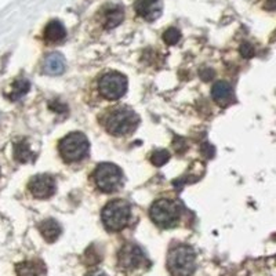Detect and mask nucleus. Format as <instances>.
<instances>
[{"mask_svg": "<svg viewBox=\"0 0 276 276\" xmlns=\"http://www.w3.org/2000/svg\"><path fill=\"white\" fill-rule=\"evenodd\" d=\"M46 272L47 269L42 260L22 261L16 265L17 276H44Z\"/></svg>", "mask_w": 276, "mask_h": 276, "instance_id": "9b49d317", "label": "nucleus"}, {"mask_svg": "<svg viewBox=\"0 0 276 276\" xmlns=\"http://www.w3.org/2000/svg\"><path fill=\"white\" fill-rule=\"evenodd\" d=\"M39 231L49 243H53L57 239L60 238L61 235V227L58 222L53 220V218H49V220H44V221L40 222L39 225Z\"/></svg>", "mask_w": 276, "mask_h": 276, "instance_id": "4468645a", "label": "nucleus"}, {"mask_svg": "<svg viewBox=\"0 0 276 276\" xmlns=\"http://www.w3.org/2000/svg\"><path fill=\"white\" fill-rule=\"evenodd\" d=\"M66 36V31L64 25L60 21H51L47 24V27L44 29V39L49 43H58L62 42Z\"/></svg>", "mask_w": 276, "mask_h": 276, "instance_id": "2eb2a0df", "label": "nucleus"}, {"mask_svg": "<svg viewBox=\"0 0 276 276\" xmlns=\"http://www.w3.org/2000/svg\"><path fill=\"white\" fill-rule=\"evenodd\" d=\"M94 181L103 192H115L122 187L123 173L114 163H101L94 170Z\"/></svg>", "mask_w": 276, "mask_h": 276, "instance_id": "39448f33", "label": "nucleus"}, {"mask_svg": "<svg viewBox=\"0 0 276 276\" xmlns=\"http://www.w3.org/2000/svg\"><path fill=\"white\" fill-rule=\"evenodd\" d=\"M211 96L220 107H228L233 101V91L227 81H217L211 88Z\"/></svg>", "mask_w": 276, "mask_h": 276, "instance_id": "f8f14e48", "label": "nucleus"}, {"mask_svg": "<svg viewBox=\"0 0 276 276\" xmlns=\"http://www.w3.org/2000/svg\"><path fill=\"white\" fill-rule=\"evenodd\" d=\"M213 76H214V72L211 69H209V68H206V69H203L201 72V77L203 80L209 81L210 79H213Z\"/></svg>", "mask_w": 276, "mask_h": 276, "instance_id": "5701e85b", "label": "nucleus"}, {"mask_svg": "<svg viewBox=\"0 0 276 276\" xmlns=\"http://www.w3.org/2000/svg\"><path fill=\"white\" fill-rule=\"evenodd\" d=\"M149 214H151L152 221L155 222L157 227L164 228V229L173 228L178 224V206L173 201H168V199H160V201L155 202L152 205Z\"/></svg>", "mask_w": 276, "mask_h": 276, "instance_id": "423d86ee", "label": "nucleus"}, {"mask_svg": "<svg viewBox=\"0 0 276 276\" xmlns=\"http://www.w3.org/2000/svg\"><path fill=\"white\" fill-rule=\"evenodd\" d=\"M125 18V11L120 6H112L104 11V27L107 29L118 27Z\"/></svg>", "mask_w": 276, "mask_h": 276, "instance_id": "dca6fc26", "label": "nucleus"}, {"mask_svg": "<svg viewBox=\"0 0 276 276\" xmlns=\"http://www.w3.org/2000/svg\"><path fill=\"white\" fill-rule=\"evenodd\" d=\"M126 90H127V79L118 72H109L100 80V91L108 100H118L123 97Z\"/></svg>", "mask_w": 276, "mask_h": 276, "instance_id": "0eeeda50", "label": "nucleus"}, {"mask_svg": "<svg viewBox=\"0 0 276 276\" xmlns=\"http://www.w3.org/2000/svg\"><path fill=\"white\" fill-rule=\"evenodd\" d=\"M170 159V153L166 149H159V151H155L152 153L151 162L155 164V166H163L166 164Z\"/></svg>", "mask_w": 276, "mask_h": 276, "instance_id": "6ab92c4d", "label": "nucleus"}, {"mask_svg": "<svg viewBox=\"0 0 276 276\" xmlns=\"http://www.w3.org/2000/svg\"><path fill=\"white\" fill-rule=\"evenodd\" d=\"M240 54L243 55L244 58H250V57L253 55V47H251L249 43L242 44V47H240Z\"/></svg>", "mask_w": 276, "mask_h": 276, "instance_id": "412c9836", "label": "nucleus"}, {"mask_svg": "<svg viewBox=\"0 0 276 276\" xmlns=\"http://www.w3.org/2000/svg\"><path fill=\"white\" fill-rule=\"evenodd\" d=\"M28 188L35 198L38 199H47L54 195L55 192V179L49 174H39L35 175L31 181Z\"/></svg>", "mask_w": 276, "mask_h": 276, "instance_id": "1a4fd4ad", "label": "nucleus"}, {"mask_svg": "<svg viewBox=\"0 0 276 276\" xmlns=\"http://www.w3.org/2000/svg\"><path fill=\"white\" fill-rule=\"evenodd\" d=\"M134 10L140 17L148 21H153L162 13L160 0H136Z\"/></svg>", "mask_w": 276, "mask_h": 276, "instance_id": "9d476101", "label": "nucleus"}, {"mask_svg": "<svg viewBox=\"0 0 276 276\" xmlns=\"http://www.w3.org/2000/svg\"><path fill=\"white\" fill-rule=\"evenodd\" d=\"M167 268L173 276H191L195 272L196 254L190 246L174 247L167 257Z\"/></svg>", "mask_w": 276, "mask_h": 276, "instance_id": "f03ea898", "label": "nucleus"}, {"mask_svg": "<svg viewBox=\"0 0 276 276\" xmlns=\"http://www.w3.org/2000/svg\"><path fill=\"white\" fill-rule=\"evenodd\" d=\"M65 70V58L60 53H53L44 58L43 72L46 75L57 76L64 73Z\"/></svg>", "mask_w": 276, "mask_h": 276, "instance_id": "ddd939ff", "label": "nucleus"}, {"mask_svg": "<svg viewBox=\"0 0 276 276\" xmlns=\"http://www.w3.org/2000/svg\"><path fill=\"white\" fill-rule=\"evenodd\" d=\"M145 262V255L140 246L134 243L125 244L118 253V265L123 271H134Z\"/></svg>", "mask_w": 276, "mask_h": 276, "instance_id": "6e6552de", "label": "nucleus"}, {"mask_svg": "<svg viewBox=\"0 0 276 276\" xmlns=\"http://www.w3.org/2000/svg\"><path fill=\"white\" fill-rule=\"evenodd\" d=\"M14 157L20 163L32 162L35 159V153L31 149L27 140H21L14 144Z\"/></svg>", "mask_w": 276, "mask_h": 276, "instance_id": "f3484780", "label": "nucleus"}, {"mask_svg": "<svg viewBox=\"0 0 276 276\" xmlns=\"http://www.w3.org/2000/svg\"><path fill=\"white\" fill-rule=\"evenodd\" d=\"M90 144L84 134L79 131L70 133L60 142V153L65 162H79L88 155Z\"/></svg>", "mask_w": 276, "mask_h": 276, "instance_id": "20e7f679", "label": "nucleus"}, {"mask_svg": "<svg viewBox=\"0 0 276 276\" xmlns=\"http://www.w3.org/2000/svg\"><path fill=\"white\" fill-rule=\"evenodd\" d=\"M87 276H107V273H104V272H91V273H88Z\"/></svg>", "mask_w": 276, "mask_h": 276, "instance_id": "393cba45", "label": "nucleus"}, {"mask_svg": "<svg viewBox=\"0 0 276 276\" xmlns=\"http://www.w3.org/2000/svg\"><path fill=\"white\" fill-rule=\"evenodd\" d=\"M179 39H181V33L175 28H168L167 31L163 33V40L167 44H170V46H174V44L178 43Z\"/></svg>", "mask_w": 276, "mask_h": 276, "instance_id": "aec40b11", "label": "nucleus"}, {"mask_svg": "<svg viewBox=\"0 0 276 276\" xmlns=\"http://www.w3.org/2000/svg\"><path fill=\"white\" fill-rule=\"evenodd\" d=\"M265 7L266 9H269V10H273V9H276V0H269V2L266 3Z\"/></svg>", "mask_w": 276, "mask_h": 276, "instance_id": "b1692460", "label": "nucleus"}, {"mask_svg": "<svg viewBox=\"0 0 276 276\" xmlns=\"http://www.w3.org/2000/svg\"><path fill=\"white\" fill-rule=\"evenodd\" d=\"M31 88V84L29 81L25 80V79H18L13 83V90L10 93V100L11 101H18L20 98H22Z\"/></svg>", "mask_w": 276, "mask_h": 276, "instance_id": "a211bd4d", "label": "nucleus"}, {"mask_svg": "<svg viewBox=\"0 0 276 276\" xmlns=\"http://www.w3.org/2000/svg\"><path fill=\"white\" fill-rule=\"evenodd\" d=\"M201 152L206 157H211L213 155H214V146H211L209 142H206V144H203V145H202Z\"/></svg>", "mask_w": 276, "mask_h": 276, "instance_id": "4be33fe9", "label": "nucleus"}, {"mask_svg": "<svg viewBox=\"0 0 276 276\" xmlns=\"http://www.w3.org/2000/svg\"><path fill=\"white\" fill-rule=\"evenodd\" d=\"M138 123V116L130 108H116L105 115L103 120L104 127L107 129L109 134L114 136H125L136 129Z\"/></svg>", "mask_w": 276, "mask_h": 276, "instance_id": "f257e3e1", "label": "nucleus"}, {"mask_svg": "<svg viewBox=\"0 0 276 276\" xmlns=\"http://www.w3.org/2000/svg\"><path fill=\"white\" fill-rule=\"evenodd\" d=\"M131 210L129 203L125 201H114L109 202L103 210V222L105 228L111 232H118L122 231L123 228L130 221Z\"/></svg>", "mask_w": 276, "mask_h": 276, "instance_id": "7ed1b4c3", "label": "nucleus"}]
</instances>
